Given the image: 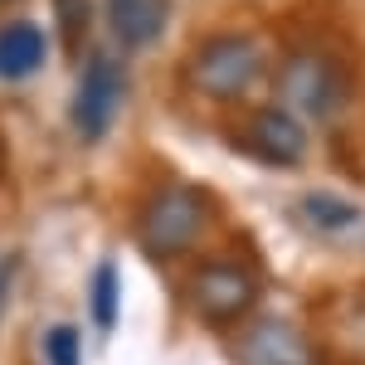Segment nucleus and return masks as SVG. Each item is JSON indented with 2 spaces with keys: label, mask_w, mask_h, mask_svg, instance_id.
<instances>
[{
  "label": "nucleus",
  "mask_w": 365,
  "mask_h": 365,
  "mask_svg": "<svg viewBox=\"0 0 365 365\" xmlns=\"http://www.w3.org/2000/svg\"><path fill=\"white\" fill-rule=\"evenodd\" d=\"M205 220H210V200L195 185H180V180L161 185L137 215V244L146 249V258H175L200 239Z\"/></svg>",
  "instance_id": "1"
},
{
  "label": "nucleus",
  "mask_w": 365,
  "mask_h": 365,
  "mask_svg": "<svg viewBox=\"0 0 365 365\" xmlns=\"http://www.w3.org/2000/svg\"><path fill=\"white\" fill-rule=\"evenodd\" d=\"M263 73V49L249 34H215L190 58V83L210 98H239Z\"/></svg>",
  "instance_id": "2"
},
{
  "label": "nucleus",
  "mask_w": 365,
  "mask_h": 365,
  "mask_svg": "<svg viewBox=\"0 0 365 365\" xmlns=\"http://www.w3.org/2000/svg\"><path fill=\"white\" fill-rule=\"evenodd\" d=\"M341 98H346V73L327 54H292L278 68V103L292 117H331Z\"/></svg>",
  "instance_id": "3"
},
{
  "label": "nucleus",
  "mask_w": 365,
  "mask_h": 365,
  "mask_svg": "<svg viewBox=\"0 0 365 365\" xmlns=\"http://www.w3.org/2000/svg\"><path fill=\"white\" fill-rule=\"evenodd\" d=\"M190 302H195V312L205 322L229 327V322H239V317H249L258 307V278H253V268H244V263L215 258V263H205L195 278H190Z\"/></svg>",
  "instance_id": "4"
},
{
  "label": "nucleus",
  "mask_w": 365,
  "mask_h": 365,
  "mask_svg": "<svg viewBox=\"0 0 365 365\" xmlns=\"http://www.w3.org/2000/svg\"><path fill=\"white\" fill-rule=\"evenodd\" d=\"M122 93H127L122 63L108 58V54H98L83 68V83H78V98H73V127L83 132V141L108 137L117 108H122Z\"/></svg>",
  "instance_id": "5"
},
{
  "label": "nucleus",
  "mask_w": 365,
  "mask_h": 365,
  "mask_svg": "<svg viewBox=\"0 0 365 365\" xmlns=\"http://www.w3.org/2000/svg\"><path fill=\"white\" fill-rule=\"evenodd\" d=\"M239 365H322L312 341L287 322V317H258L244 327V336L234 346Z\"/></svg>",
  "instance_id": "6"
},
{
  "label": "nucleus",
  "mask_w": 365,
  "mask_h": 365,
  "mask_svg": "<svg viewBox=\"0 0 365 365\" xmlns=\"http://www.w3.org/2000/svg\"><path fill=\"white\" fill-rule=\"evenodd\" d=\"M249 151L273 166H297L307 156V132L287 108H263L249 122Z\"/></svg>",
  "instance_id": "7"
},
{
  "label": "nucleus",
  "mask_w": 365,
  "mask_h": 365,
  "mask_svg": "<svg viewBox=\"0 0 365 365\" xmlns=\"http://www.w3.org/2000/svg\"><path fill=\"white\" fill-rule=\"evenodd\" d=\"M108 20H113V34L127 49H146L166 29L170 0H108Z\"/></svg>",
  "instance_id": "8"
},
{
  "label": "nucleus",
  "mask_w": 365,
  "mask_h": 365,
  "mask_svg": "<svg viewBox=\"0 0 365 365\" xmlns=\"http://www.w3.org/2000/svg\"><path fill=\"white\" fill-rule=\"evenodd\" d=\"M44 63V34L29 20L0 29V78H29L34 68Z\"/></svg>",
  "instance_id": "9"
},
{
  "label": "nucleus",
  "mask_w": 365,
  "mask_h": 365,
  "mask_svg": "<svg viewBox=\"0 0 365 365\" xmlns=\"http://www.w3.org/2000/svg\"><path fill=\"white\" fill-rule=\"evenodd\" d=\"M297 210H302V220H307L312 229H322V234H346V229L361 225V205L331 195V190H307Z\"/></svg>",
  "instance_id": "10"
},
{
  "label": "nucleus",
  "mask_w": 365,
  "mask_h": 365,
  "mask_svg": "<svg viewBox=\"0 0 365 365\" xmlns=\"http://www.w3.org/2000/svg\"><path fill=\"white\" fill-rule=\"evenodd\" d=\"M117 302H122V278H117L113 263H98L93 268V322H98V331L117 327Z\"/></svg>",
  "instance_id": "11"
},
{
  "label": "nucleus",
  "mask_w": 365,
  "mask_h": 365,
  "mask_svg": "<svg viewBox=\"0 0 365 365\" xmlns=\"http://www.w3.org/2000/svg\"><path fill=\"white\" fill-rule=\"evenodd\" d=\"M44 365H83V336L78 327L58 322L44 331Z\"/></svg>",
  "instance_id": "12"
},
{
  "label": "nucleus",
  "mask_w": 365,
  "mask_h": 365,
  "mask_svg": "<svg viewBox=\"0 0 365 365\" xmlns=\"http://www.w3.org/2000/svg\"><path fill=\"white\" fill-rule=\"evenodd\" d=\"M54 15H58V29H63V44L78 49L88 34V0H54Z\"/></svg>",
  "instance_id": "13"
},
{
  "label": "nucleus",
  "mask_w": 365,
  "mask_h": 365,
  "mask_svg": "<svg viewBox=\"0 0 365 365\" xmlns=\"http://www.w3.org/2000/svg\"><path fill=\"white\" fill-rule=\"evenodd\" d=\"M15 273H20V253H0V322H5L10 292H15Z\"/></svg>",
  "instance_id": "14"
}]
</instances>
